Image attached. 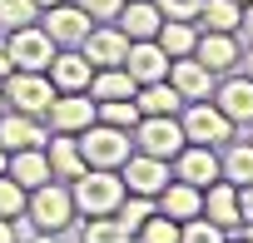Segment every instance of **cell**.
Listing matches in <instances>:
<instances>
[{
	"label": "cell",
	"mask_w": 253,
	"mask_h": 243,
	"mask_svg": "<svg viewBox=\"0 0 253 243\" xmlns=\"http://www.w3.org/2000/svg\"><path fill=\"white\" fill-rule=\"evenodd\" d=\"M70 194H75V213L99 218V213H114V208H119V199L129 194V189H124L119 169H84V174L70 184Z\"/></svg>",
	"instance_id": "obj_1"
},
{
	"label": "cell",
	"mask_w": 253,
	"mask_h": 243,
	"mask_svg": "<svg viewBox=\"0 0 253 243\" xmlns=\"http://www.w3.org/2000/svg\"><path fill=\"white\" fill-rule=\"evenodd\" d=\"M25 218H30L40 233H65V228L75 223V194H70V184H60V179H45L40 189H30Z\"/></svg>",
	"instance_id": "obj_2"
},
{
	"label": "cell",
	"mask_w": 253,
	"mask_h": 243,
	"mask_svg": "<svg viewBox=\"0 0 253 243\" xmlns=\"http://www.w3.org/2000/svg\"><path fill=\"white\" fill-rule=\"evenodd\" d=\"M75 139H80V154H84L89 169H119L124 159L134 154V134L104 124V119H94V124H89L84 134H75Z\"/></svg>",
	"instance_id": "obj_3"
},
{
	"label": "cell",
	"mask_w": 253,
	"mask_h": 243,
	"mask_svg": "<svg viewBox=\"0 0 253 243\" xmlns=\"http://www.w3.org/2000/svg\"><path fill=\"white\" fill-rule=\"evenodd\" d=\"M179 124H184V139H189V144L223 149V144L233 139V119H228L213 99H189L184 114H179Z\"/></svg>",
	"instance_id": "obj_4"
},
{
	"label": "cell",
	"mask_w": 253,
	"mask_h": 243,
	"mask_svg": "<svg viewBox=\"0 0 253 243\" xmlns=\"http://www.w3.org/2000/svg\"><path fill=\"white\" fill-rule=\"evenodd\" d=\"M184 144H189V139H184L179 114H144L139 124H134V149H144V154H154V159H169V164H174V154H179Z\"/></svg>",
	"instance_id": "obj_5"
},
{
	"label": "cell",
	"mask_w": 253,
	"mask_h": 243,
	"mask_svg": "<svg viewBox=\"0 0 253 243\" xmlns=\"http://www.w3.org/2000/svg\"><path fill=\"white\" fill-rule=\"evenodd\" d=\"M55 94H60V89H55V80H50L45 70H15V75L5 80V104L20 109V114H40V119H45V109H50Z\"/></svg>",
	"instance_id": "obj_6"
},
{
	"label": "cell",
	"mask_w": 253,
	"mask_h": 243,
	"mask_svg": "<svg viewBox=\"0 0 253 243\" xmlns=\"http://www.w3.org/2000/svg\"><path fill=\"white\" fill-rule=\"evenodd\" d=\"M45 119H50V129H55V134H84L94 119H99V104L89 99V89L55 94V99H50V109H45Z\"/></svg>",
	"instance_id": "obj_7"
},
{
	"label": "cell",
	"mask_w": 253,
	"mask_h": 243,
	"mask_svg": "<svg viewBox=\"0 0 253 243\" xmlns=\"http://www.w3.org/2000/svg\"><path fill=\"white\" fill-rule=\"evenodd\" d=\"M89 15L75 5V0H60V5H50V10H40V30L60 45V50H80V40L89 35Z\"/></svg>",
	"instance_id": "obj_8"
},
{
	"label": "cell",
	"mask_w": 253,
	"mask_h": 243,
	"mask_svg": "<svg viewBox=\"0 0 253 243\" xmlns=\"http://www.w3.org/2000/svg\"><path fill=\"white\" fill-rule=\"evenodd\" d=\"M119 179H124V189H129V194H149V199H159V189L174 179V169H169V159H154V154L134 149L129 159L119 164Z\"/></svg>",
	"instance_id": "obj_9"
},
{
	"label": "cell",
	"mask_w": 253,
	"mask_h": 243,
	"mask_svg": "<svg viewBox=\"0 0 253 243\" xmlns=\"http://www.w3.org/2000/svg\"><path fill=\"white\" fill-rule=\"evenodd\" d=\"M80 50H84V60L94 70H109V65H124V55H129V35H124L114 20H104V25H89V35L80 40Z\"/></svg>",
	"instance_id": "obj_10"
},
{
	"label": "cell",
	"mask_w": 253,
	"mask_h": 243,
	"mask_svg": "<svg viewBox=\"0 0 253 243\" xmlns=\"http://www.w3.org/2000/svg\"><path fill=\"white\" fill-rule=\"evenodd\" d=\"M5 40H10V60H15V70H50V60H55V50H60V45L40 30V20L25 25V30H10Z\"/></svg>",
	"instance_id": "obj_11"
},
{
	"label": "cell",
	"mask_w": 253,
	"mask_h": 243,
	"mask_svg": "<svg viewBox=\"0 0 253 243\" xmlns=\"http://www.w3.org/2000/svg\"><path fill=\"white\" fill-rule=\"evenodd\" d=\"M50 129L40 124V114H20V109H0V149H45Z\"/></svg>",
	"instance_id": "obj_12"
},
{
	"label": "cell",
	"mask_w": 253,
	"mask_h": 243,
	"mask_svg": "<svg viewBox=\"0 0 253 243\" xmlns=\"http://www.w3.org/2000/svg\"><path fill=\"white\" fill-rule=\"evenodd\" d=\"M169 169H174V179H184V184H194V189H209L213 179H223L218 149H209V144H184Z\"/></svg>",
	"instance_id": "obj_13"
},
{
	"label": "cell",
	"mask_w": 253,
	"mask_h": 243,
	"mask_svg": "<svg viewBox=\"0 0 253 243\" xmlns=\"http://www.w3.org/2000/svg\"><path fill=\"white\" fill-rule=\"evenodd\" d=\"M213 104L233 119V129H248L253 124V80L238 70V75H228L223 84H213Z\"/></svg>",
	"instance_id": "obj_14"
},
{
	"label": "cell",
	"mask_w": 253,
	"mask_h": 243,
	"mask_svg": "<svg viewBox=\"0 0 253 243\" xmlns=\"http://www.w3.org/2000/svg\"><path fill=\"white\" fill-rule=\"evenodd\" d=\"M124 70L134 75V84H154V80H169V55L159 40H129Z\"/></svg>",
	"instance_id": "obj_15"
},
{
	"label": "cell",
	"mask_w": 253,
	"mask_h": 243,
	"mask_svg": "<svg viewBox=\"0 0 253 243\" xmlns=\"http://www.w3.org/2000/svg\"><path fill=\"white\" fill-rule=\"evenodd\" d=\"M238 35H223V30H199V45H194V60L209 65L213 75H228L238 70Z\"/></svg>",
	"instance_id": "obj_16"
},
{
	"label": "cell",
	"mask_w": 253,
	"mask_h": 243,
	"mask_svg": "<svg viewBox=\"0 0 253 243\" xmlns=\"http://www.w3.org/2000/svg\"><path fill=\"white\" fill-rule=\"evenodd\" d=\"M45 75L55 80V89H60V94H75V89H89L94 65L84 60V50H55V60H50V70H45Z\"/></svg>",
	"instance_id": "obj_17"
},
{
	"label": "cell",
	"mask_w": 253,
	"mask_h": 243,
	"mask_svg": "<svg viewBox=\"0 0 253 243\" xmlns=\"http://www.w3.org/2000/svg\"><path fill=\"white\" fill-rule=\"evenodd\" d=\"M169 84L184 94V104H189V99H213V70H209V65H199L194 55L169 60Z\"/></svg>",
	"instance_id": "obj_18"
},
{
	"label": "cell",
	"mask_w": 253,
	"mask_h": 243,
	"mask_svg": "<svg viewBox=\"0 0 253 243\" xmlns=\"http://www.w3.org/2000/svg\"><path fill=\"white\" fill-rule=\"evenodd\" d=\"M45 159H50V179H60V184H75L89 164H84V154H80V139L75 134H55V139H45Z\"/></svg>",
	"instance_id": "obj_19"
},
{
	"label": "cell",
	"mask_w": 253,
	"mask_h": 243,
	"mask_svg": "<svg viewBox=\"0 0 253 243\" xmlns=\"http://www.w3.org/2000/svg\"><path fill=\"white\" fill-rule=\"evenodd\" d=\"M159 213H169V218H179V223H189V218H199L204 213V189H194V184H184V179H169L164 189H159Z\"/></svg>",
	"instance_id": "obj_20"
},
{
	"label": "cell",
	"mask_w": 253,
	"mask_h": 243,
	"mask_svg": "<svg viewBox=\"0 0 253 243\" xmlns=\"http://www.w3.org/2000/svg\"><path fill=\"white\" fill-rule=\"evenodd\" d=\"M204 218H213L223 233H228V228H238V223H243V213H238V184L213 179V184L204 189Z\"/></svg>",
	"instance_id": "obj_21"
},
{
	"label": "cell",
	"mask_w": 253,
	"mask_h": 243,
	"mask_svg": "<svg viewBox=\"0 0 253 243\" xmlns=\"http://www.w3.org/2000/svg\"><path fill=\"white\" fill-rule=\"evenodd\" d=\"M114 25L129 35V40H154L159 25H164V15H159L154 0H124V10L114 15Z\"/></svg>",
	"instance_id": "obj_22"
},
{
	"label": "cell",
	"mask_w": 253,
	"mask_h": 243,
	"mask_svg": "<svg viewBox=\"0 0 253 243\" xmlns=\"http://www.w3.org/2000/svg\"><path fill=\"white\" fill-rule=\"evenodd\" d=\"M134 75L124 70V65H109V70H94V80H89V99L94 104H104V99H134Z\"/></svg>",
	"instance_id": "obj_23"
},
{
	"label": "cell",
	"mask_w": 253,
	"mask_h": 243,
	"mask_svg": "<svg viewBox=\"0 0 253 243\" xmlns=\"http://www.w3.org/2000/svg\"><path fill=\"white\" fill-rule=\"evenodd\" d=\"M134 104H139V114H179L184 109V94L169 80H154V84H139L134 89Z\"/></svg>",
	"instance_id": "obj_24"
},
{
	"label": "cell",
	"mask_w": 253,
	"mask_h": 243,
	"mask_svg": "<svg viewBox=\"0 0 253 243\" xmlns=\"http://www.w3.org/2000/svg\"><path fill=\"white\" fill-rule=\"evenodd\" d=\"M5 174H10L20 189H40V184L50 179V159H45V149H15Z\"/></svg>",
	"instance_id": "obj_25"
},
{
	"label": "cell",
	"mask_w": 253,
	"mask_h": 243,
	"mask_svg": "<svg viewBox=\"0 0 253 243\" xmlns=\"http://www.w3.org/2000/svg\"><path fill=\"white\" fill-rule=\"evenodd\" d=\"M238 20H243V5L238 0H204L194 25L199 30H223V35H238Z\"/></svg>",
	"instance_id": "obj_26"
},
{
	"label": "cell",
	"mask_w": 253,
	"mask_h": 243,
	"mask_svg": "<svg viewBox=\"0 0 253 243\" xmlns=\"http://www.w3.org/2000/svg\"><path fill=\"white\" fill-rule=\"evenodd\" d=\"M218 169L228 184H253V139H228L218 154Z\"/></svg>",
	"instance_id": "obj_27"
},
{
	"label": "cell",
	"mask_w": 253,
	"mask_h": 243,
	"mask_svg": "<svg viewBox=\"0 0 253 243\" xmlns=\"http://www.w3.org/2000/svg\"><path fill=\"white\" fill-rule=\"evenodd\" d=\"M154 40L164 45L169 60H184V55H194V45H199V25H194V20H164Z\"/></svg>",
	"instance_id": "obj_28"
},
{
	"label": "cell",
	"mask_w": 253,
	"mask_h": 243,
	"mask_svg": "<svg viewBox=\"0 0 253 243\" xmlns=\"http://www.w3.org/2000/svg\"><path fill=\"white\" fill-rule=\"evenodd\" d=\"M80 243H134V233H129V223H124L119 213H99V218L84 223Z\"/></svg>",
	"instance_id": "obj_29"
},
{
	"label": "cell",
	"mask_w": 253,
	"mask_h": 243,
	"mask_svg": "<svg viewBox=\"0 0 253 243\" xmlns=\"http://www.w3.org/2000/svg\"><path fill=\"white\" fill-rule=\"evenodd\" d=\"M179 228H184L179 218H169V213H159V208H154V213L139 223L134 243H179Z\"/></svg>",
	"instance_id": "obj_30"
},
{
	"label": "cell",
	"mask_w": 253,
	"mask_h": 243,
	"mask_svg": "<svg viewBox=\"0 0 253 243\" xmlns=\"http://www.w3.org/2000/svg\"><path fill=\"white\" fill-rule=\"evenodd\" d=\"M40 20V5L35 0H0V35H10V30H25Z\"/></svg>",
	"instance_id": "obj_31"
},
{
	"label": "cell",
	"mask_w": 253,
	"mask_h": 243,
	"mask_svg": "<svg viewBox=\"0 0 253 243\" xmlns=\"http://www.w3.org/2000/svg\"><path fill=\"white\" fill-rule=\"evenodd\" d=\"M99 119H104V124H114V129H129V134H134V124H139L144 114H139L134 99H104V104H99Z\"/></svg>",
	"instance_id": "obj_32"
},
{
	"label": "cell",
	"mask_w": 253,
	"mask_h": 243,
	"mask_svg": "<svg viewBox=\"0 0 253 243\" xmlns=\"http://www.w3.org/2000/svg\"><path fill=\"white\" fill-rule=\"evenodd\" d=\"M25 203H30V189H20L10 174H0V218H25Z\"/></svg>",
	"instance_id": "obj_33"
},
{
	"label": "cell",
	"mask_w": 253,
	"mask_h": 243,
	"mask_svg": "<svg viewBox=\"0 0 253 243\" xmlns=\"http://www.w3.org/2000/svg\"><path fill=\"white\" fill-rule=\"evenodd\" d=\"M154 208H159V203H154V199H149V194H124V199H119V208H114V213H119V218H124V223H129V233H139V223H144V218H149V213H154Z\"/></svg>",
	"instance_id": "obj_34"
},
{
	"label": "cell",
	"mask_w": 253,
	"mask_h": 243,
	"mask_svg": "<svg viewBox=\"0 0 253 243\" xmlns=\"http://www.w3.org/2000/svg\"><path fill=\"white\" fill-rule=\"evenodd\" d=\"M179 243H228V238H223V228H218L213 218L199 213V218H189V223L179 228Z\"/></svg>",
	"instance_id": "obj_35"
},
{
	"label": "cell",
	"mask_w": 253,
	"mask_h": 243,
	"mask_svg": "<svg viewBox=\"0 0 253 243\" xmlns=\"http://www.w3.org/2000/svg\"><path fill=\"white\" fill-rule=\"evenodd\" d=\"M154 5H159V15H164V20H194L204 0H154Z\"/></svg>",
	"instance_id": "obj_36"
},
{
	"label": "cell",
	"mask_w": 253,
	"mask_h": 243,
	"mask_svg": "<svg viewBox=\"0 0 253 243\" xmlns=\"http://www.w3.org/2000/svg\"><path fill=\"white\" fill-rule=\"evenodd\" d=\"M75 5H80L89 20H114V15L124 10V0H75Z\"/></svg>",
	"instance_id": "obj_37"
},
{
	"label": "cell",
	"mask_w": 253,
	"mask_h": 243,
	"mask_svg": "<svg viewBox=\"0 0 253 243\" xmlns=\"http://www.w3.org/2000/svg\"><path fill=\"white\" fill-rule=\"evenodd\" d=\"M10 75H15V60H10V40L0 35V84H5Z\"/></svg>",
	"instance_id": "obj_38"
},
{
	"label": "cell",
	"mask_w": 253,
	"mask_h": 243,
	"mask_svg": "<svg viewBox=\"0 0 253 243\" xmlns=\"http://www.w3.org/2000/svg\"><path fill=\"white\" fill-rule=\"evenodd\" d=\"M238 213H243V223L253 218V184H238Z\"/></svg>",
	"instance_id": "obj_39"
},
{
	"label": "cell",
	"mask_w": 253,
	"mask_h": 243,
	"mask_svg": "<svg viewBox=\"0 0 253 243\" xmlns=\"http://www.w3.org/2000/svg\"><path fill=\"white\" fill-rule=\"evenodd\" d=\"M238 30L253 40V0H248V5H243V20H238Z\"/></svg>",
	"instance_id": "obj_40"
},
{
	"label": "cell",
	"mask_w": 253,
	"mask_h": 243,
	"mask_svg": "<svg viewBox=\"0 0 253 243\" xmlns=\"http://www.w3.org/2000/svg\"><path fill=\"white\" fill-rule=\"evenodd\" d=\"M0 243H15V218H0Z\"/></svg>",
	"instance_id": "obj_41"
},
{
	"label": "cell",
	"mask_w": 253,
	"mask_h": 243,
	"mask_svg": "<svg viewBox=\"0 0 253 243\" xmlns=\"http://www.w3.org/2000/svg\"><path fill=\"white\" fill-rule=\"evenodd\" d=\"M238 65H243V75L253 80V40H248V55H238Z\"/></svg>",
	"instance_id": "obj_42"
},
{
	"label": "cell",
	"mask_w": 253,
	"mask_h": 243,
	"mask_svg": "<svg viewBox=\"0 0 253 243\" xmlns=\"http://www.w3.org/2000/svg\"><path fill=\"white\" fill-rule=\"evenodd\" d=\"M5 169H10V154H5V149H0V174H5Z\"/></svg>",
	"instance_id": "obj_43"
},
{
	"label": "cell",
	"mask_w": 253,
	"mask_h": 243,
	"mask_svg": "<svg viewBox=\"0 0 253 243\" xmlns=\"http://www.w3.org/2000/svg\"><path fill=\"white\" fill-rule=\"evenodd\" d=\"M30 243H55V233H40V238H30Z\"/></svg>",
	"instance_id": "obj_44"
},
{
	"label": "cell",
	"mask_w": 253,
	"mask_h": 243,
	"mask_svg": "<svg viewBox=\"0 0 253 243\" xmlns=\"http://www.w3.org/2000/svg\"><path fill=\"white\" fill-rule=\"evenodd\" d=\"M35 5H40V10H50V5H60V0H35Z\"/></svg>",
	"instance_id": "obj_45"
},
{
	"label": "cell",
	"mask_w": 253,
	"mask_h": 243,
	"mask_svg": "<svg viewBox=\"0 0 253 243\" xmlns=\"http://www.w3.org/2000/svg\"><path fill=\"white\" fill-rule=\"evenodd\" d=\"M243 228H248V233H243V238H248V243H253V218H248V223H243Z\"/></svg>",
	"instance_id": "obj_46"
},
{
	"label": "cell",
	"mask_w": 253,
	"mask_h": 243,
	"mask_svg": "<svg viewBox=\"0 0 253 243\" xmlns=\"http://www.w3.org/2000/svg\"><path fill=\"white\" fill-rule=\"evenodd\" d=\"M0 109H5V84H0Z\"/></svg>",
	"instance_id": "obj_47"
},
{
	"label": "cell",
	"mask_w": 253,
	"mask_h": 243,
	"mask_svg": "<svg viewBox=\"0 0 253 243\" xmlns=\"http://www.w3.org/2000/svg\"><path fill=\"white\" fill-rule=\"evenodd\" d=\"M228 243H248V238H228Z\"/></svg>",
	"instance_id": "obj_48"
},
{
	"label": "cell",
	"mask_w": 253,
	"mask_h": 243,
	"mask_svg": "<svg viewBox=\"0 0 253 243\" xmlns=\"http://www.w3.org/2000/svg\"><path fill=\"white\" fill-rule=\"evenodd\" d=\"M238 5H248V0H238Z\"/></svg>",
	"instance_id": "obj_49"
}]
</instances>
